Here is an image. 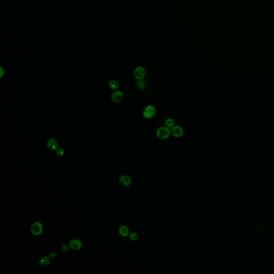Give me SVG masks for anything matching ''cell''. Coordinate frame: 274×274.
I'll list each match as a JSON object with an SVG mask.
<instances>
[{"label":"cell","instance_id":"obj_4","mask_svg":"<svg viewBox=\"0 0 274 274\" xmlns=\"http://www.w3.org/2000/svg\"><path fill=\"white\" fill-rule=\"evenodd\" d=\"M146 71L142 67H138L133 71V76L137 80H142L145 77Z\"/></svg>","mask_w":274,"mask_h":274},{"label":"cell","instance_id":"obj_14","mask_svg":"<svg viewBox=\"0 0 274 274\" xmlns=\"http://www.w3.org/2000/svg\"><path fill=\"white\" fill-rule=\"evenodd\" d=\"M165 125L169 129L172 128L173 127L175 126V120L172 118H168L165 121Z\"/></svg>","mask_w":274,"mask_h":274},{"label":"cell","instance_id":"obj_5","mask_svg":"<svg viewBox=\"0 0 274 274\" xmlns=\"http://www.w3.org/2000/svg\"><path fill=\"white\" fill-rule=\"evenodd\" d=\"M124 98V94L122 91L116 90L114 92L111 96L112 101L114 103H118L122 101Z\"/></svg>","mask_w":274,"mask_h":274},{"label":"cell","instance_id":"obj_9","mask_svg":"<svg viewBox=\"0 0 274 274\" xmlns=\"http://www.w3.org/2000/svg\"><path fill=\"white\" fill-rule=\"evenodd\" d=\"M51 258L48 257L43 256L39 260V264L42 267H46L51 264Z\"/></svg>","mask_w":274,"mask_h":274},{"label":"cell","instance_id":"obj_15","mask_svg":"<svg viewBox=\"0 0 274 274\" xmlns=\"http://www.w3.org/2000/svg\"><path fill=\"white\" fill-rule=\"evenodd\" d=\"M129 238L130 239V240L132 241H135L137 240V239L138 238V234L135 232H132L131 234H130L129 235Z\"/></svg>","mask_w":274,"mask_h":274},{"label":"cell","instance_id":"obj_13","mask_svg":"<svg viewBox=\"0 0 274 274\" xmlns=\"http://www.w3.org/2000/svg\"><path fill=\"white\" fill-rule=\"evenodd\" d=\"M135 83H136L137 87L140 90H144L147 87V84H146L145 81L143 80V79L137 80Z\"/></svg>","mask_w":274,"mask_h":274},{"label":"cell","instance_id":"obj_2","mask_svg":"<svg viewBox=\"0 0 274 274\" xmlns=\"http://www.w3.org/2000/svg\"><path fill=\"white\" fill-rule=\"evenodd\" d=\"M156 113V109L153 105H148L146 107L143 112V117L146 119H150L154 117Z\"/></svg>","mask_w":274,"mask_h":274},{"label":"cell","instance_id":"obj_8","mask_svg":"<svg viewBox=\"0 0 274 274\" xmlns=\"http://www.w3.org/2000/svg\"><path fill=\"white\" fill-rule=\"evenodd\" d=\"M47 146L49 150L54 151L57 150L58 148V143L55 139H50L47 141Z\"/></svg>","mask_w":274,"mask_h":274},{"label":"cell","instance_id":"obj_7","mask_svg":"<svg viewBox=\"0 0 274 274\" xmlns=\"http://www.w3.org/2000/svg\"><path fill=\"white\" fill-rule=\"evenodd\" d=\"M171 134L173 137L175 138H181L184 135L183 129L179 126L175 125L171 128Z\"/></svg>","mask_w":274,"mask_h":274},{"label":"cell","instance_id":"obj_1","mask_svg":"<svg viewBox=\"0 0 274 274\" xmlns=\"http://www.w3.org/2000/svg\"><path fill=\"white\" fill-rule=\"evenodd\" d=\"M156 135L159 139L165 140L168 138L170 135L171 130L166 127H160L156 130Z\"/></svg>","mask_w":274,"mask_h":274},{"label":"cell","instance_id":"obj_17","mask_svg":"<svg viewBox=\"0 0 274 274\" xmlns=\"http://www.w3.org/2000/svg\"><path fill=\"white\" fill-rule=\"evenodd\" d=\"M69 247V245H68L63 244L61 246L62 251L64 252H67L68 251Z\"/></svg>","mask_w":274,"mask_h":274},{"label":"cell","instance_id":"obj_3","mask_svg":"<svg viewBox=\"0 0 274 274\" xmlns=\"http://www.w3.org/2000/svg\"><path fill=\"white\" fill-rule=\"evenodd\" d=\"M43 230V226L39 222H36L32 224L31 228V231L32 234H33L34 236H40V234H42Z\"/></svg>","mask_w":274,"mask_h":274},{"label":"cell","instance_id":"obj_12","mask_svg":"<svg viewBox=\"0 0 274 274\" xmlns=\"http://www.w3.org/2000/svg\"><path fill=\"white\" fill-rule=\"evenodd\" d=\"M109 87L110 89L113 90H117L120 87V84L118 81L116 80H112L109 82Z\"/></svg>","mask_w":274,"mask_h":274},{"label":"cell","instance_id":"obj_18","mask_svg":"<svg viewBox=\"0 0 274 274\" xmlns=\"http://www.w3.org/2000/svg\"><path fill=\"white\" fill-rule=\"evenodd\" d=\"M49 257L51 258V259H54L55 257H56V253L54 252H51L49 253Z\"/></svg>","mask_w":274,"mask_h":274},{"label":"cell","instance_id":"obj_6","mask_svg":"<svg viewBox=\"0 0 274 274\" xmlns=\"http://www.w3.org/2000/svg\"><path fill=\"white\" fill-rule=\"evenodd\" d=\"M68 245L69 246V248L71 249L77 251L82 248V243L80 240H78L77 239H72L69 242Z\"/></svg>","mask_w":274,"mask_h":274},{"label":"cell","instance_id":"obj_16","mask_svg":"<svg viewBox=\"0 0 274 274\" xmlns=\"http://www.w3.org/2000/svg\"><path fill=\"white\" fill-rule=\"evenodd\" d=\"M64 153V150L62 148H57L56 150V154L57 156H62L63 155Z\"/></svg>","mask_w":274,"mask_h":274},{"label":"cell","instance_id":"obj_10","mask_svg":"<svg viewBox=\"0 0 274 274\" xmlns=\"http://www.w3.org/2000/svg\"><path fill=\"white\" fill-rule=\"evenodd\" d=\"M120 181L122 185L127 186L131 184V178L127 175H123L120 178Z\"/></svg>","mask_w":274,"mask_h":274},{"label":"cell","instance_id":"obj_11","mask_svg":"<svg viewBox=\"0 0 274 274\" xmlns=\"http://www.w3.org/2000/svg\"><path fill=\"white\" fill-rule=\"evenodd\" d=\"M118 233L121 236L127 237L129 236V229L127 226H121L118 228Z\"/></svg>","mask_w":274,"mask_h":274}]
</instances>
